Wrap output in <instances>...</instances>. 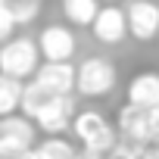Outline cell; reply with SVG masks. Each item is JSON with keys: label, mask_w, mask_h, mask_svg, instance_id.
<instances>
[{"label": "cell", "mask_w": 159, "mask_h": 159, "mask_svg": "<svg viewBox=\"0 0 159 159\" xmlns=\"http://www.w3.org/2000/svg\"><path fill=\"white\" fill-rule=\"evenodd\" d=\"M41 3H44V0H0V7L10 10V13H13V19H16L19 25L34 22V19H38V13H41Z\"/></svg>", "instance_id": "15"}, {"label": "cell", "mask_w": 159, "mask_h": 159, "mask_svg": "<svg viewBox=\"0 0 159 159\" xmlns=\"http://www.w3.org/2000/svg\"><path fill=\"white\" fill-rule=\"evenodd\" d=\"M62 13H66V19L72 25L84 28V25H91L97 19L100 3H97V0H62Z\"/></svg>", "instance_id": "11"}, {"label": "cell", "mask_w": 159, "mask_h": 159, "mask_svg": "<svg viewBox=\"0 0 159 159\" xmlns=\"http://www.w3.org/2000/svg\"><path fill=\"white\" fill-rule=\"evenodd\" d=\"M41 47L31 38H10L7 44H0V72L13 75V78H28L38 72Z\"/></svg>", "instance_id": "2"}, {"label": "cell", "mask_w": 159, "mask_h": 159, "mask_svg": "<svg viewBox=\"0 0 159 159\" xmlns=\"http://www.w3.org/2000/svg\"><path fill=\"white\" fill-rule=\"evenodd\" d=\"M116 81H119L116 66L109 59H103V56L84 59L78 66V72H75V88H78L81 97H103V94H109L116 88Z\"/></svg>", "instance_id": "3"}, {"label": "cell", "mask_w": 159, "mask_h": 159, "mask_svg": "<svg viewBox=\"0 0 159 159\" xmlns=\"http://www.w3.org/2000/svg\"><path fill=\"white\" fill-rule=\"evenodd\" d=\"M38 47L47 62H69L75 53V34L66 25H47L38 38Z\"/></svg>", "instance_id": "6"}, {"label": "cell", "mask_w": 159, "mask_h": 159, "mask_svg": "<svg viewBox=\"0 0 159 159\" xmlns=\"http://www.w3.org/2000/svg\"><path fill=\"white\" fill-rule=\"evenodd\" d=\"M91 31L100 44H119L128 34V16L122 7H100L97 19L91 22Z\"/></svg>", "instance_id": "7"}, {"label": "cell", "mask_w": 159, "mask_h": 159, "mask_svg": "<svg viewBox=\"0 0 159 159\" xmlns=\"http://www.w3.org/2000/svg\"><path fill=\"white\" fill-rule=\"evenodd\" d=\"M125 16H128V31L137 41H153L159 34V7L153 0H128Z\"/></svg>", "instance_id": "5"}, {"label": "cell", "mask_w": 159, "mask_h": 159, "mask_svg": "<svg viewBox=\"0 0 159 159\" xmlns=\"http://www.w3.org/2000/svg\"><path fill=\"white\" fill-rule=\"evenodd\" d=\"M50 97H53V94H50L47 88H41L38 81H31L28 88H22V106H19V109H22V116L34 119V116H38V109H41Z\"/></svg>", "instance_id": "14"}, {"label": "cell", "mask_w": 159, "mask_h": 159, "mask_svg": "<svg viewBox=\"0 0 159 159\" xmlns=\"http://www.w3.org/2000/svg\"><path fill=\"white\" fill-rule=\"evenodd\" d=\"M16 19H13V13L10 10H3V7H0V44H7L10 38H13V31H16Z\"/></svg>", "instance_id": "16"}, {"label": "cell", "mask_w": 159, "mask_h": 159, "mask_svg": "<svg viewBox=\"0 0 159 159\" xmlns=\"http://www.w3.org/2000/svg\"><path fill=\"white\" fill-rule=\"evenodd\" d=\"M128 103L153 109L159 103V72H140L128 84Z\"/></svg>", "instance_id": "10"}, {"label": "cell", "mask_w": 159, "mask_h": 159, "mask_svg": "<svg viewBox=\"0 0 159 159\" xmlns=\"http://www.w3.org/2000/svg\"><path fill=\"white\" fill-rule=\"evenodd\" d=\"M34 81L50 94H72L75 91V66L72 62H44L34 72Z\"/></svg>", "instance_id": "9"}, {"label": "cell", "mask_w": 159, "mask_h": 159, "mask_svg": "<svg viewBox=\"0 0 159 159\" xmlns=\"http://www.w3.org/2000/svg\"><path fill=\"white\" fill-rule=\"evenodd\" d=\"M31 156L34 159H78L75 147L69 140H62L59 134H50L47 140H41L38 147H31Z\"/></svg>", "instance_id": "12"}, {"label": "cell", "mask_w": 159, "mask_h": 159, "mask_svg": "<svg viewBox=\"0 0 159 159\" xmlns=\"http://www.w3.org/2000/svg\"><path fill=\"white\" fill-rule=\"evenodd\" d=\"M72 119H75V103H72V94H53L41 109H38V116L31 119L47 137L50 134H62L69 125H72Z\"/></svg>", "instance_id": "4"}, {"label": "cell", "mask_w": 159, "mask_h": 159, "mask_svg": "<svg viewBox=\"0 0 159 159\" xmlns=\"http://www.w3.org/2000/svg\"><path fill=\"white\" fill-rule=\"evenodd\" d=\"M72 131H75V137L81 140V147L88 153H97V156H109L112 147H116V140H119L116 131H112V125L100 112H94V109L78 112L72 119Z\"/></svg>", "instance_id": "1"}, {"label": "cell", "mask_w": 159, "mask_h": 159, "mask_svg": "<svg viewBox=\"0 0 159 159\" xmlns=\"http://www.w3.org/2000/svg\"><path fill=\"white\" fill-rule=\"evenodd\" d=\"M19 106H22V84H19V78L0 72V119L13 116Z\"/></svg>", "instance_id": "13"}, {"label": "cell", "mask_w": 159, "mask_h": 159, "mask_svg": "<svg viewBox=\"0 0 159 159\" xmlns=\"http://www.w3.org/2000/svg\"><path fill=\"white\" fill-rule=\"evenodd\" d=\"M140 159H159V140H150L140 153Z\"/></svg>", "instance_id": "18"}, {"label": "cell", "mask_w": 159, "mask_h": 159, "mask_svg": "<svg viewBox=\"0 0 159 159\" xmlns=\"http://www.w3.org/2000/svg\"><path fill=\"white\" fill-rule=\"evenodd\" d=\"M150 131H153V140H159V103L150 109Z\"/></svg>", "instance_id": "17"}, {"label": "cell", "mask_w": 159, "mask_h": 159, "mask_svg": "<svg viewBox=\"0 0 159 159\" xmlns=\"http://www.w3.org/2000/svg\"><path fill=\"white\" fill-rule=\"evenodd\" d=\"M119 134L125 140H137V143H150L153 131H150V109L125 103L119 109Z\"/></svg>", "instance_id": "8"}]
</instances>
